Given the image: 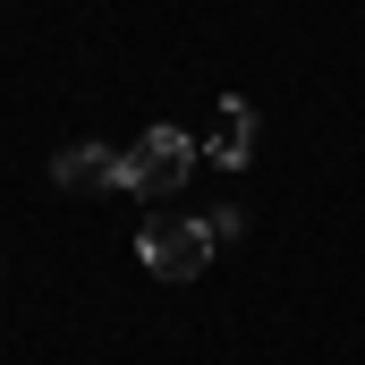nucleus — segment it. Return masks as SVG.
<instances>
[{
  "instance_id": "nucleus-2",
  "label": "nucleus",
  "mask_w": 365,
  "mask_h": 365,
  "mask_svg": "<svg viewBox=\"0 0 365 365\" xmlns=\"http://www.w3.org/2000/svg\"><path fill=\"white\" fill-rule=\"evenodd\" d=\"M195 170V136L187 128H145L128 153V195H179Z\"/></svg>"
},
{
  "instance_id": "nucleus-3",
  "label": "nucleus",
  "mask_w": 365,
  "mask_h": 365,
  "mask_svg": "<svg viewBox=\"0 0 365 365\" xmlns=\"http://www.w3.org/2000/svg\"><path fill=\"white\" fill-rule=\"evenodd\" d=\"M51 179L77 187V195H128V153H110V145H60Z\"/></svg>"
},
{
  "instance_id": "nucleus-1",
  "label": "nucleus",
  "mask_w": 365,
  "mask_h": 365,
  "mask_svg": "<svg viewBox=\"0 0 365 365\" xmlns=\"http://www.w3.org/2000/svg\"><path fill=\"white\" fill-rule=\"evenodd\" d=\"M136 264L153 280H195L212 264V238H204V221H179V212H153L145 230H136Z\"/></svg>"
},
{
  "instance_id": "nucleus-4",
  "label": "nucleus",
  "mask_w": 365,
  "mask_h": 365,
  "mask_svg": "<svg viewBox=\"0 0 365 365\" xmlns=\"http://www.w3.org/2000/svg\"><path fill=\"white\" fill-rule=\"evenodd\" d=\"M221 170H247V153H255V110L247 102H221V128H212V145H204Z\"/></svg>"
},
{
  "instance_id": "nucleus-5",
  "label": "nucleus",
  "mask_w": 365,
  "mask_h": 365,
  "mask_svg": "<svg viewBox=\"0 0 365 365\" xmlns=\"http://www.w3.org/2000/svg\"><path fill=\"white\" fill-rule=\"evenodd\" d=\"M204 238H212V247H238V238H247V212H238V204H221V212L204 221Z\"/></svg>"
}]
</instances>
